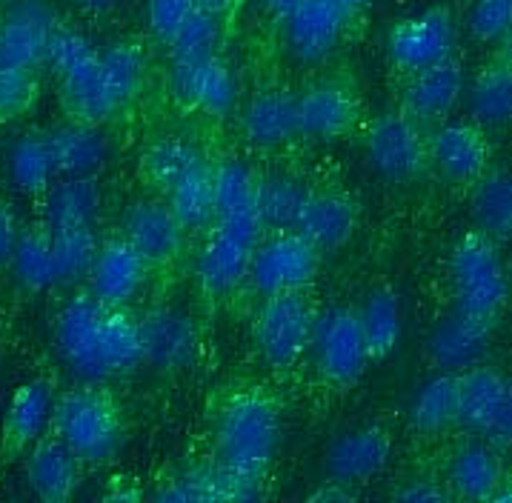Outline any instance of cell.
<instances>
[{"label": "cell", "mask_w": 512, "mask_h": 503, "mask_svg": "<svg viewBox=\"0 0 512 503\" xmlns=\"http://www.w3.org/2000/svg\"><path fill=\"white\" fill-rule=\"evenodd\" d=\"M52 341L63 366L81 383L103 386L144 366L138 318L103 306L89 292L63 303Z\"/></svg>", "instance_id": "cell-1"}, {"label": "cell", "mask_w": 512, "mask_h": 503, "mask_svg": "<svg viewBox=\"0 0 512 503\" xmlns=\"http://www.w3.org/2000/svg\"><path fill=\"white\" fill-rule=\"evenodd\" d=\"M281 443V412L261 392H238L215 421V461L241 475H267Z\"/></svg>", "instance_id": "cell-2"}, {"label": "cell", "mask_w": 512, "mask_h": 503, "mask_svg": "<svg viewBox=\"0 0 512 503\" xmlns=\"http://www.w3.org/2000/svg\"><path fill=\"white\" fill-rule=\"evenodd\" d=\"M447 281L452 309L492 326L512 298L510 272L498 252V241H492L481 229H472L452 246Z\"/></svg>", "instance_id": "cell-3"}, {"label": "cell", "mask_w": 512, "mask_h": 503, "mask_svg": "<svg viewBox=\"0 0 512 503\" xmlns=\"http://www.w3.org/2000/svg\"><path fill=\"white\" fill-rule=\"evenodd\" d=\"M52 435H58L83 466H103L123 446L121 409L98 383L72 386L55 398Z\"/></svg>", "instance_id": "cell-4"}, {"label": "cell", "mask_w": 512, "mask_h": 503, "mask_svg": "<svg viewBox=\"0 0 512 503\" xmlns=\"http://www.w3.org/2000/svg\"><path fill=\"white\" fill-rule=\"evenodd\" d=\"M46 63L58 75L61 101L69 121L103 126L121 112L103 81L101 49H95L81 32L61 26L49 41Z\"/></svg>", "instance_id": "cell-5"}, {"label": "cell", "mask_w": 512, "mask_h": 503, "mask_svg": "<svg viewBox=\"0 0 512 503\" xmlns=\"http://www.w3.org/2000/svg\"><path fill=\"white\" fill-rule=\"evenodd\" d=\"M364 152L375 175L390 183H412L430 172L427 126L410 118L401 106L367 123Z\"/></svg>", "instance_id": "cell-6"}, {"label": "cell", "mask_w": 512, "mask_h": 503, "mask_svg": "<svg viewBox=\"0 0 512 503\" xmlns=\"http://www.w3.org/2000/svg\"><path fill=\"white\" fill-rule=\"evenodd\" d=\"M309 355L318 375L332 389H352L369 369V349L361 332L358 309L352 306H327L315 315Z\"/></svg>", "instance_id": "cell-7"}, {"label": "cell", "mask_w": 512, "mask_h": 503, "mask_svg": "<svg viewBox=\"0 0 512 503\" xmlns=\"http://www.w3.org/2000/svg\"><path fill=\"white\" fill-rule=\"evenodd\" d=\"M315 315L318 312L307 292L261 298V309L255 315V346L272 372H287L307 355Z\"/></svg>", "instance_id": "cell-8"}, {"label": "cell", "mask_w": 512, "mask_h": 503, "mask_svg": "<svg viewBox=\"0 0 512 503\" xmlns=\"http://www.w3.org/2000/svg\"><path fill=\"white\" fill-rule=\"evenodd\" d=\"M321 266V252L312 243L289 232H267L255 243L246 283L255 289V295H284V292H307V286L315 281Z\"/></svg>", "instance_id": "cell-9"}, {"label": "cell", "mask_w": 512, "mask_h": 503, "mask_svg": "<svg viewBox=\"0 0 512 503\" xmlns=\"http://www.w3.org/2000/svg\"><path fill=\"white\" fill-rule=\"evenodd\" d=\"M430 169L447 183L475 186L492 169V146L487 129L472 121H444L427 129Z\"/></svg>", "instance_id": "cell-10"}, {"label": "cell", "mask_w": 512, "mask_h": 503, "mask_svg": "<svg viewBox=\"0 0 512 503\" xmlns=\"http://www.w3.org/2000/svg\"><path fill=\"white\" fill-rule=\"evenodd\" d=\"M169 92L181 106L198 109L206 118L218 121L235 112L241 86L232 66H226L218 55H209L201 61H172Z\"/></svg>", "instance_id": "cell-11"}, {"label": "cell", "mask_w": 512, "mask_h": 503, "mask_svg": "<svg viewBox=\"0 0 512 503\" xmlns=\"http://www.w3.org/2000/svg\"><path fill=\"white\" fill-rule=\"evenodd\" d=\"M61 29L46 0H18L0 18V69H26L46 63L49 41Z\"/></svg>", "instance_id": "cell-12"}, {"label": "cell", "mask_w": 512, "mask_h": 503, "mask_svg": "<svg viewBox=\"0 0 512 503\" xmlns=\"http://www.w3.org/2000/svg\"><path fill=\"white\" fill-rule=\"evenodd\" d=\"M452 49H455V23L444 6H435L415 18L395 23L387 38V58L404 78L450 58Z\"/></svg>", "instance_id": "cell-13"}, {"label": "cell", "mask_w": 512, "mask_h": 503, "mask_svg": "<svg viewBox=\"0 0 512 503\" xmlns=\"http://www.w3.org/2000/svg\"><path fill=\"white\" fill-rule=\"evenodd\" d=\"M255 183L258 175L238 158H226L212 166V195H215L212 226L249 246H255L267 235L255 206Z\"/></svg>", "instance_id": "cell-14"}, {"label": "cell", "mask_w": 512, "mask_h": 503, "mask_svg": "<svg viewBox=\"0 0 512 503\" xmlns=\"http://www.w3.org/2000/svg\"><path fill=\"white\" fill-rule=\"evenodd\" d=\"M464 95H467L464 63L450 55L427 69L407 75L404 89H401V109L430 129V126L450 121L458 103L464 101Z\"/></svg>", "instance_id": "cell-15"}, {"label": "cell", "mask_w": 512, "mask_h": 503, "mask_svg": "<svg viewBox=\"0 0 512 503\" xmlns=\"http://www.w3.org/2000/svg\"><path fill=\"white\" fill-rule=\"evenodd\" d=\"M261 495L264 478L241 475L218 461L184 469L155 489V498L164 503H244Z\"/></svg>", "instance_id": "cell-16"}, {"label": "cell", "mask_w": 512, "mask_h": 503, "mask_svg": "<svg viewBox=\"0 0 512 503\" xmlns=\"http://www.w3.org/2000/svg\"><path fill=\"white\" fill-rule=\"evenodd\" d=\"M141 363L158 372H184L198 358V326L172 306H155L138 318Z\"/></svg>", "instance_id": "cell-17"}, {"label": "cell", "mask_w": 512, "mask_h": 503, "mask_svg": "<svg viewBox=\"0 0 512 503\" xmlns=\"http://www.w3.org/2000/svg\"><path fill=\"white\" fill-rule=\"evenodd\" d=\"M149 269L152 266L144 261V255L123 235H118V238L101 241L83 283H86V292L98 303L112 306V309H126L141 295Z\"/></svg>", "instance_id": "cell-18"}, {"label": "cell", "mask_w": 512, "mask_h": 503, "mask_svg": "<svg viewBox=\"0 0 512 503\" xmlns=\"http://www.w3.org/2000/svg\"><path fill=\"white\" fill-rule=\"evenodd\" d=\"M298 98V138L338 141L361 121L358 92L344 81H318Z\"/></svg>", "instance_id": "cell-19"}, {"label": "cell", "mask_w": 512, "mask_h": 503, "mask_svg": "<svg viewBox=\"0 0 512 503\" xmlns=\"http://www.w3.org/2000/svg\"><path fill=\"white\" fill-rule=\"evenodd\" d=\"M121 235L144 255L149 266H166L175 261L186 241V229L164 198L129 203L123 212Z\"/></svg>", "instance_id": "cell-20"}, {"label": "cell", "mask_w": 512, "mask_h": 503, "mask_svg": "<svg viewBox=\"0 0 512 503\" xmlns=\"http://www.w3.org/2000/svg\"><path fill=\"white\" fill-rule=\"evenodd\" d=\"M81 475L83 463L58 435H43L23 452L26 486L43 503H66L75 498Z\"/></svg>", "instance_id": "cell-21"}, {"label": "cell", "mask_w": 512, "mask_h": 503, "mask_svg": "<svg viewBox=\"0 0 512 503\" xmlns=\"http://www.w3.org/2000/svg\"><path fill=\"white\" fill-rule=\"evenodd\" d=\"M392 458L390 429L369 423L358 426L329 446L327 452V478L329 481L347 483V486H364L375 481Z\"/></svg>", "instance_id": "cell-22"}, {"label": "cell", "mask_w": 512, "mask_h": 503, "mask_svg": "<svg viewBox=\"0 0 512 503\" xmlns=\"http://www.w3.org/2000/svg\"><path fill=\"white\" fill-rule=\"evenodd\" d=\"M347 21V12L332 0H301L281 21L292 58L301 63H321L329 58L344 38Z\"/></svg>", "instance_id": "cell-23"}, {"label": "cell", "mask_w": 512, "mask_h": 503, "mask_svg": "<svg viewBox=\"0 0 512 503\" xmlns=\"http://www.w3.org/2000/svg\"><path fill=\"white\" fill-rule=\"evenodd\" d=\"M492 323L470 318L458 309H450L430 332V361L438 372H467L472 366L484 363L490 352Z\"/></svg>", "instance_id": "cell-24"}, {"label": "cell", "mask_w": 512, "mask_h": 503, "mask_svg": "<svg viewBox=\"0 0 512 503\" xmlns=\"http://www.w3.org/2000/svg\"><path fill=\"white\" fill-rule=\"evenodd\" d=\"M358 223L361 209L352 201V195L341 189H312L295 232L304 235L321 255H327L344 249L355 238Z\"/></svg>", "instance_id": "cell-25"}, {"label": "cell", "mask_w": 512, "mask_h": 503, "mask_svg": "<svg viewBox=\"0 0 512 503\" xmlns=\"http://www.w3.org/2000/svg\"><path fill=\"white\" fill-rule=\"evenodd\" d=\"M461 381V401H458V426L470 435L490 441L492 429L504 412L510 398L512 378L498 372L495 366L478 363L458 375Z\"/></svg>", "instance_id": "cell-26"}, {"label": "cell", "mask_w": 512, "mask_h": 503, "mask_svg": "<svg viewBox=\"0 0 512 503\" xmlns=\"http://www.w3.org/2000/svg\"><path fill=\"white\" fill-rule=\"evenodd\" d=\"M103 212L98 178H55L41 195V223L49 232L95 229Z\"/></svg>", "instance_id": "cell-27"}, {"label": "cell", "mask_w": 512, "mask_h": 503, "mask_svg": "<svg viewBox=\"0 0 512 503\" xmlns=\"http://www.w3.org/2000/svg\"><path fill=\"white\" fill-rule=\"evenodd\" d=\"M507 475L501 449L490 441L464 443L447 463L444 483L452 498L461 501H492Z\"/></svg>", "instance_id": "cell-28"}, {"label": "cell", "mask_w": 512, "mask_h": 503, "mask_svg": "<svg viewBox=\"0 0 512 503\" xmlns=\"http://www.w3.org/2000/svg\"><path fill=\"white\" fill-rule=\"evenodd\" d=\"M241 132L255 149H281L298 138V98L287 89H264L241 109Z\"/></svg>", "instance_id": "cell-29"}, {"label": "cell", "mask_w": 512, "mask_h": 503, "mask_svg": "<svg viewBox=\"0 0 512 503\" xmlns=\"http://www.w3.org/2000/svg\"><path fill=\"white\" fill-rule=\"evenodd\" d=\"M249 243L226 235L221 229H209L206 241L198 249L195 258V278L209 298H229L238 286L246 283L249 258H252Z\"/></svg>", "instance_id": "cell-30"}, {"label": "cell", "mask_w": 512, "mask_h": 503, "mask_svg": "<svg viewBox=\"0 0 512 503\" xmlns=\"http://www.w3.org/2000/svg\"><path fill=\"white\" fill-rule=\"evenodd\" d=\"M55 392L49 381H29L15 389L12 401L6 406L3 418V452L6 455H23L32 443L52 429V412H55Z\"/></svg>", "instance_id": "cell-31"}, {"label": "cell", "mask_w": 512, "mask_h": 503, "mask_svg": "<svg viewBox=\"0 0 512 503\" xmlns=\"http://www.w3.org/2000/svg\"><path fill=\"white\" fill-rule=\"evenodd\" d=\"M49 143L58 166V178H98L109 163L112 143L103 126L83 121H66L49 129Z\"/></svg>", "instance_id": "cell-32"}, {"label": "cell", "mask_w": 512, "mask_h": 503, "mask_svg": "<svg viewBox=\"0 0 512 503\" xmlns=\"http://www.w3.org/2000/svg\"><path fill=\"white\" fill-rule=\"evenodd\" d=\"M461 381L455 372H435L410 403V429L418 438H438L458 426Z\"/></svg>", "instance_id": "cell-33"}, {"label": "cell", "mask_w": 512, "mask_h": 503, "mask_svg": "<svg viewBox=\"0 0 512 503\" xmlns=\"http://www.w3.org/2000/svg\"><path fill=\"white\" fill-rule=\"evenodd\" d=\"M309 189L307 183L287 172H269L258 175L255 183V206L264 232H289L301 221V212L307 206Z\"/></svg>", "instance_id": "cell-34"}, {"label": "cell", "mask_w": 512, "mask_h": 503, "mask_svg": "<svg viewBox=\"0 0 512 503\" xmlns=\"http://www.w3.org/2000/svg\"><path fill=\"white\" fill-rule=\"evenodd\" d=\"M6 178L15 192L41 198L58 178L49 132H26L6 152Z\"/></svg>", "instance_id": "cell-35"}, {"label": "cell", "mask_w": 512, "mask_h": 503, "mask_svg": "<svg viewBox=\"0 0 512 503\" xmlns=\"http://www.w3.org/2000/svg\"><path fill=\"white\" fill-rule=\"evenodd\" d=\"M470 121L481 129H504L512 123V66L504 61L487 63L472 83H467Z\"/></svg>", "instance_id": "cell-36"}, {"label": "cell", "mask_w": 512, "mask_h": 503, "mask_svg": "<svg viewBox=\"0 0 512 503\" xmlns=\"http://www.w3.org/2000/svg\"><path fill=\"white\" fill-rule=\"evenodd\" d=\"M9 269H12L18 286L32 292V295L61 289L58 266H55V249H52V232L43 223L23 229Z\"/></svg>", "instance_id": "cell-37"}, {"label": "cell", "mask_w": 512, "mask_h": 503, "mask_svg": "<svg viewBox=\"0 0 512 503\" xmlns=\"http://www.w3.org/2000/svg\"><path fill=\"white\" fill-rule=\"evenodd\" d=\"M358 318H361V332H364L372 363L390 358L401 341V298H398V292L390 286L375 289L367 303L358 309Z\"/></svg>", "instance_id": "cell-38"}, {"label": "cell", "mask_w": 512, "mask_h": 503, "mask_svg": "<svg viewBox=\"0 0 512 503\" xmlns=\"http://www.w3.org/2000/svg\"><path fill=\"white\" fill-rule=\"evenodd\" d=\"M204 166H209V161L201 155V149L184 138H161L152 143L144 155L146 181L161 192V198L172 186H178Z\"/></svg>", "instance_id": "cell-39"}, {"label": "cell", "mask_w": 512, "mask_h": 503, "mask_svg": "<svg viewBox=\"0 0 512 503\" xmlns=\"http://www.w3.org/2000/svg\"><path fill=\"white\" fill-rule=\"evenodd\" d=\"M472 221L475 229L490 235L492 241H510V175L504 172H487L481 181L472 186Z\"/></svg>", "instance_id": "cell-40"}, {"label": "cell", "mask_w": 512, "mask_h": 503, "mask_svg": "<svg viewBox=\"0 0 512 503\" xmlns=\"http://www.w3.org/2000/svg\"><path fill=\"white\" fill-rule=\"evenodd\" d=\"M164 201L172 206L175 218L181 221L186 235L209 232L215 223V195H212V163L189 175L178 186H172L164 195Z\"/></svg>", "instance_id": "cell-41"}, {"label": "cell", "mask_w": 512, "mask_h": 503, "mask_svg": "<svg viewBox=\"0 0 512 503\" xmlns=\"http://www.w3.org/2000/svg\"><path fill=\"white\" fill-rule=\"evenodd\" d=\"M101 72L109 95L115 98L118 109L126 103H132L141 89H144L146 78V55L138 43H112L101 49Z\"/></svg>", "instance_id": "cell-42"}, {"label": "cell", "mask_w": 512, "mask_h": 503, "mask_svg": "<svg viewBox=\"0 0 512 503\" xmlns=\"http://www.w3.org/2000/svg\"><path fill=\"white\" fill-rule=\"evenodd\" d=\"M98 246H101V241H98L95 229H61V232H52L58 283L61 286H75V283L86 281Z\"/></svg>", "instance_id": "cell-43"}, {"label": "cell", "mask_w": 512, "mask_h": 503, "mask_svg": "<svg viewBox=\"0 0 512 503\" xmlns=\"http://www.w3.org/2000/svg\"><path fill=\"white\" fill-rule=\"evenodd\" d=\"M218 43H221L218 12L198 6L166 46H169L172 61H201V58H209L218 52Z\"/></svg>", "instance_id": "cell-44"}, {"label": "cell", "mask_w": 512, "mask_h": 503, "mask_svg": "<svg viewBox=\"0 0 512 503\" xmlns=\"http://www.w3.org/2000/svg\"><path fill=\"white\" fill-rule=\"evenodd\" d=\"M38 98L35 75L26 69H0V123L18 121Z\"/></svg>", "instance_id": "cell-45"}, {"label": "cell", "mask_w": 512, "mask_h": 503, "mask_svg": "<svg viewBox=\"0 0 512 503\" xmlns=\"http://www.w3.org/2000/svg\"><path fill=\"white\" fill-rule=\"evenodd\" d=\"M512 26V0H475L470 35L481 43H498Z\"/></svg>", "instance_id": "cell-46"}, {"label": "cell", "mask_w": 512, "mask_h": 503, "mask_svg": "<svg viewBox=\"0 0 512 503\" xmlns=\"http://www.w3.org/2000/svg\"><path fill=\"white\" fill-rule=\"evenodd\" d=\"M195 9H198V0H146L149 32L161 43H169Z\"/></svg>", "instance_id": "cell-47"}, {"label": "cell", "mask_w": 512, "mask_h": 503, "mask_svg": "<svg viewBox=\"0 0 512 503\" xmlns=\"http://www.w3.org/2000/svg\"><path fill=\"white\" fill-rule=\"evenodd\" d=\"M392 498L401 503H447L452 501L450 489L444 481H435V478H410L404 481Z\"/></svg>", "instance_id": "cell-48"}, {"label": "cell", "mask_w": 512, "mask_h": 503, "mask_svg": "<svg viewBox=\"0 0 512 503\" xmlns=\"http://www.w3.org/2000/svg\"><path fill=\"white\" fill-rule=\"evenodd\" d=\"M23 226L15 215V209L0 198V269L12 263L15 255V246L21 241Z\"/></svg>", "instance_id": "cell-49"}, {"label": "cell", "mask_w": 512, "mask_h": 503, "mask_svg": "<svg viewBox=\"0 0 512 503\" xmlns=\"http://www.w3.org/2000/svg\"><path fill=\"white\" fill-rule=\"evenodd\" d=\"M355 489L347 486V483H338V481H324V486H318L312 495H309V501H321V503H344V501H355Z\"/></svg>", "instance_id": "cell-50"}, {"label": "cell", "mask_w": 512, "mask_h": 503, "mask_svg": "<svg viewBox=\"0 0 512 503\" xmlns=\"http://www.w3.org/2000/svg\"><path fill=\"white\" fill-rule=\"evenodd\" d=\"M81 3V9L86 15H106V12H112L121 0H78Z\"/></svg>", "instance_id": "cell-51"}, {"label": "cell", "mask_w": 512, "mask_h": 503, "mask_svg": "<svg viewBox=\"0 0 512 503\" xmlns=\"http://www.w3.org/2000/svg\"><path fill=\"white\" fill-rule=\"evenodd\" d=\"M298 3H301V0H264V6L269 9V15H275V18H281V21L287 18L289 12H292Z\"/></svg>", "instance_id": "cell-52"}, {"label": "cell", "mask_w": 512, "mask_h": 503, "mask_svg": "<svg viewBox=\"0 0 512 503\" xmlns=\"http://www.w3.org/2000/svg\"><path fill=\"white\" fill-rule=\"evenodd\" d=\"M501 52H498V61H504V63H510L512 66V26L501 35Z\"/></svg>", "instance_id": "cell-53"}, {"label": "cell", "mask_w": 512, "mask_h": 503, "mask_svg": "<svg viewBox=\"0 0 512 503\" xmlns=\"http://www.w3.org/2000/svg\"><path fill=\"white\" fill-rule=\"evenodd\" d=\"M492 501L512 503V475H504V481H501V486H498V492H495Z\"/></svg>", "instance_id": "cell-54"}, {"label": "cell", "mask_w": 512, "mask_h": 503, "mask_svg": "<svg viewBox=\"0 0 512 503\" xmlns=\"http://www.w3.org/2000/svg\"><path fill=\"white\" fill-rule=\"evenodd\" d=\"M332 3H335L338 9H344L349 18H352L355 12H361L364 6H369V0H332Z\"/></svg>", "instance_id": "cell-55"}, {"label": "cell", "mask_w": 512, "mask_h": 503, "mask_svg": "<svg viewBox=\"0 0 512 503\" xmlns=\"http://www.w3.org/2000/svg\"><path fill=\"white\" fill-rule=\"evenodd\" d=\"M235 3H241V0H198V6H204V9H212V12H224L229 6H235Z\"/></svg>", "instance_id": "cell-56"}, {"label": "cell", "mask_w": 512, "mask_h": 503, "mask_svg": "<svg viewBox=\"0 0 512 503\" xmlns=\"http://www.w3.org/2000/svg\"><path fill=\"white\" fill-rule=\"evenodd\" d=\"M510 218H512V175H510Z\"/></svg>", "instance_id": "cell-57"}]
</instances>
